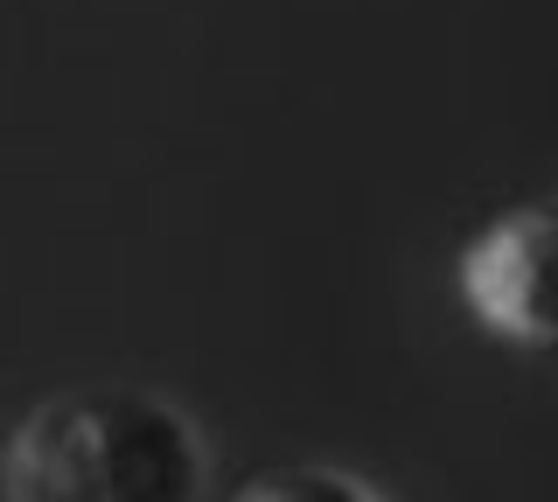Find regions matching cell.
<instances>
[{"label": "cell", "mask_w": 558, "mask_h": 502, "mask_svg": "<svg viewBox=\"0 0 558 502\" xmlns=\"http://www.w3.org/2000/svg\"><path fill=\"white\" fill-rule=\"evenodd\" d=\"M238 502H384V495L349 467H272V475L244 481Z\"/></svg>", "instance_id": "3957f363"}, {"label": "cell", "mask_w": 558, "mask_h": 502, "mask_svg": "<svg viewBox=\"0 0 558 502\" xmlns=\"http://www.w3.org/2000/svg\"><path fill=\"white\" fill-rule=\"evenodd\" d=\"M453 286L502 350L558 363V196L488 217L453 258Z\"/></svg>", "instance_id": "7a4b0ae2"}, {"label": "cell", "mask_w": 558, "mask_h": 502, "mask_svg": "<svg viewBox=\"0 0 558 502\" xmlns=\"http://www.w3.org/2000/svg\"><path fill=\"white\" fill-rule=\"evenodd\" d=\"M14 502H203L209 454L174 397L140 384L57 391L8 454Z\"/></svg>", "instance_id": "6da1fadb"}]
</instances>
